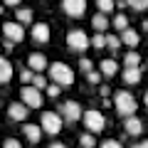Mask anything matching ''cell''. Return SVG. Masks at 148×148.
Listing matches in <instances>:
<instances>
[{"label": "cell", "mask_w": 148, "mask_h": 148, "mask_svg": "<svg viewBox=\"0 0 148 148\" xmlns=\"http://www.w3.org/2000/svg\"><path fill=\"white\" fill-rule=\"evenodd\" d=\"M79 146L82 148H96V138H94V133H82L79 136Z\"/></svg>", "instance_id": "603a6c76"}, {"label": "cell", "mask_w": 148, "mask_h": 148, "mask_svg": "<svg viewBox=\"0 0 148 148\" xmlns=\"http://www.w3.org/2000/svg\"><path fill=\"white\" fill-rule=\"evenodd\" d=\"M109 25H111V22H109V17H106L104 12H96V15L91 17V27H94L96 32H101V35L109 30Z\"/></svg>", "instance_id": "e0dca14e"}, {"label": "cell", "mask_w": 148, "mask_h": 148, "mask_svg": "<svg viewBox=\"0 0 148 148\" xmlns=\"http://www.w3.org/2000/svg\"><path fill=\"white\" fill-rule=\"evenodd\" d=\"M47 72H49L52 84H59V86H72L74 84V69L64 62H52Z\"/></svg>", "instance_id": "6da1fadb"}, {"label": "cell", "mask_w": 148, "mask_h": 148, "mask_svg": "<svg viewBox=\"0 0 148 148\" xmlns=\"http://www.w3.org/2000/svg\"><path fill=\"white\" fill-rule=\"evenodd\" d=\"M3 35H5V40L17 45V42L25 40V25H20V22H5L3 25Z\"/></svg>", "instance_id": "ba28073f"}, {"label": "cell", "mask_w": 148, "mask_h": 148, "mask_svg": "<svg viewBox=\"0 0 148 148\" xmlns=\"http://www.w3.org/2000/svg\"><path fill=\"white\" fill-rule=\"evenodd\" d=\"M15 22H20V25H30V22H32V8H17V10H15Z\"/></svg>", "instance_id": "d6986e66"}, {"label": "cell", "mask_w": 148, "mask_h": 148, "mask_svg": "<svg viewBox=\"0 0 148 148\" xmlns=\"http://www.w3.org/2000/svg\"><path fill=\"white\" fill-rule=\"evenodd\" d=\"M141 27H143V30H146V32H148V20H146V22H143V25H141Z\"/></svg>", "instance_id": "60d3db41"}, {"label": "cell", "mask_w": 148, "mask_h": 148, "mask_svg": "<svg viewBox=\"0 0 148 148\" xmlns=\"http://www.w3.org/2000/svg\"><path fill=\"white\" fill-rule=\"evenodd\" d=\"M32 86H35V89H40V91H42V89H47V79H45V77H42V74H35V79H32Z\"/></svg>", "instance_id": "4316f807"}, {"label": "cell", "mask_w": 148, "mask_h": 148, "mask_svg": "<svg viewBox=\"0 0 148 148\" xmlns=\"http://www.w3.org/2000/svg\"><path fill=\"white\" fill-rule=\"evenodd\" d=\"M89 45H91V40L86 37V32H82V30H69L67 32V47L72 52H86Z\"/></svg>", "instance_id": "5b68a950"}, {"label": "cell", "mask_w": 148, "mask_h": 148, "mask_svg": "<svg viewBox=\"0 0 148 148\" xmlns=\"http://www.w3.org/2000/svg\"><path fill=\"white\" fill-rule=\"evenodd\" d=\"M91 47H94V49H104V47H106V35L96 32V35L91 37Z\"/></svg>", "instance_id": "d4e9b609"}, {"label": "cell", "mask_w": 148, "mask_h": 148, "mask_svg": "<svg viewBox=\"0 0 148 148\" xmlns=\"http://www.w3.org/2000/svg\"><path fill=\"white\" fill-rule=\"evenodd\" d=\"M99 94L104 96V99H109V94H111V89H109V86H99Z\"/></svg>", "instance_id": "e575fe53"}, {"label": "cell", "mask_w": 148, "mask_h": 148, "mask_svg": "<svg viewBox=\"0 0 148 148\" xmlns=\"http://www.w3.org/2000/svg\"><path fill=\"white\" fill-rule=\"evenodd\" d=\"M22 133H25V138L30 143H40V138H42V128L37 126V123H25L22 126Z\"/></svg>", "instance_id": "9a60e30c"}, {"label": "cell", "mask_w": 148, "mask_h": 148, "mask_svg": "<svg viewBox=\"0 0 148 148\" xmlns=\"http://www.w3.org/2000/svg\"><path fill=\"white\" fill-rule=\"evenodd\" d=\"M133 10H148V0H126Z\"/></svg>", "instance_id": "f546056e"}, {"label": "cell", "mask_w": 148, "mask_h": 148, "mask_svg": "<svg viewBox=\"0 0 148 148\" xmlns=\"http://www.w3.org/2000/svg\"><path fill=\"white\" fill-rule=\"evenodd\" d=\"M131 148H148V138H146V141H141V143H136V146H131Z\"/></svg>", "instance_id": "f35d334b"}, {"label": "cell", "mask_w": 148, "mask_h": 148, "mask_svg": "<svg viewBox=\"0 0 148 148\" xmlns=\"http://www.w3.org/2000/svg\"><path fill=\"white\" fill-rule=\"evenodd\" d=\"M27 114H30V106L22 104V101H12V104L8 106V116H10L12 121H22V123H25Z\"/></svg>", "instance_id": "30bf717a"}, {"label": "cell", "mask_w": 148, "mask_h": 148, "mask_svg": "<svg viewBox=\"0 0 148 148\" xmlns=\"http://www.w3.org/2000/svg\"><path fill=\"white\" fill-rule=\"evenodd\" d=\"M62 10L69 17H84L86 12V0H62Z\"/></svg>", "instance_id": "9c48e42d"}, {"label": "cell", "mask_w": 148, "mask_h": 148, "mask_svg": "<svg viewBox=\"0 0 148 148\" xmlns=\"http://www.w3.org/2000/svg\"><path fill=\"white\" fill-rule=\"evenodd\" d=\"M121 42L126 45V47H138V42H141V37H138V32L136 30H131V27H128V30H123L121 32Z\"/></svg>", "instance_id": "2e32d148"}, {"label": "cell", "mask_w": 148, "mask_h": 148, "mask_svg": "<svg viewBox=\"0 0 148 148\" xmlns=\"http://www.w3.org/2000/svg\"><path fill=\"white\" fill-rule=\"evenodd\" d=\"M0 15H3V5H0Z\"/></svg>", "instance_id": "b9f144b4"}, {"label": "cell", "mask_w": 148, "mask_h": 148, "mask_svg": "<svg viewBox=\"0 0 148 148\" xmlns=\"http://www.w3.org/2000/svg\"><path fill=\"white\" fill-rule=\"evenodd\" d=\"M96 8H99V12L109 15L111 10H116V0H96Z\"/></svg>", "instance_id": "7402d4cb"}, {"label": "cell", "mask_w": 148, "mask_h": 148, "mask_svg": "<svg viewBox=\"0 0 148 148\" xmlns=\"http://www.w3.org/2000/svg\"><path fill=\"white\" fill-rule=\"evenodd\" d=\"M116 69H119V64L114 62V59H104V62L99 64V72L104 74V77H114V74H116Z\"/></svg>", "instance_id": "ffe728a7"}, {"label": "cell", "mask_w": 148, "mask_h": 148, "mask_svg": "<svg viewBox=\"0 0 148 148\" xmlns=\"http://www.w3.org/2000/svg\"><path fill=\"white\" fill-rule=\"evenodd\" d=\"M101 77H104L101 72H89V74H86V79H89L91 84H99V79H101Z\"/></svg>", "instance_id": "836d02e7"}, {"label": "cell", "mask_w": 148, "mask_h": 148, "mask_svg": "<svg viewBox=\"0 0 148 148\" xmlns=\"http://www.w3.org/2000/svg\"><path fill=\"white\" fill-rule=\"evenodd\" d=\"M121 79L126 82V84H138V82L143 79V69L141 67H126L121 74Z\"/></svg>", "instance_id": "5bb4252c"}, {"label": "cell", "mask_w": 148, "mask_h": 148, "mask_svg": "<svg viewBox=\"0 0 148 148\" xmlns=\"http://www.w3.org/2000/svg\"><path fill=\"white\" fill-rule=\"evenodd\" d=\"M99 148H123L121 141H116V138H106V141L99 143Z\"/></svg>", "instance_id": "f1b7e54d"}, {"label": "cell", "mask_w": 148, "mask_h": 148, "mask_svg": "<svg viewBox=\"0 0 148 148\" xmlns=\"http://www.w3.org/2000/svg\"><path fill=\"white\" fill-rule=\"evenodd\" d=\"M82 121H84V126H86L89 133H101L106 128V119H104V114H101L99 109H86L84 116H82Z\"/></svg>", "instance_id": "277c9868"}, {"label": "cell", "mask_w": 148, "mask_h": 148, "mask_svg": "<svg viewBox=\"0 0 148 148\" xmlns=\"http://www.w3.org/2000/svg\"><path fill=\"white\" fill-rule=\"evenodd\" d=\"M40 123H42V131L49 133V136H57L64 126V119L59 116V111H42L40 116Z\"/></svg>", "instance_id": "3957f363"}, {"label": "cell", "mask_w": 148, "mask_h": 148, "mask_svg": "<svg viewBox=\"0 0 148 148\" xmlns=\"http://www.w3.org/2000/svg\"><path fill=\"white\" fill-rule=\"evenodd\" d=\"M3 148H22V143L17 141V138H5V141H3Z\"/></svg>", "instance_id": "1f68e13d"}, {"label": "cell", "mask_w": 148, "mask_h": 148, "mask_svg": "<svg viewBox=\"0 0 148 148\" xmlns=\"http://www.w3.org/2000/svg\"><path fill=\"white\" fill-rule=\"evenodd\" d=\"M3 47H5V52H12V47H15V42H10V40H5V42H3Z\"/></svg>", "instance_id": "d590c367"}, {"label": "cell", "mask_w": 148, "mask_h": 148, "mask_svg": "<svg viewBox=\"0 0 148 148\" xmlns=\"http://www.w3.org/2000/svg\"><path fill=\"white\" fill-rule=\"evenodd\" d=\"M79 69H82V72H86V74H89V72H94V64H91V59H79Z\"/></svg>", "instance_id": "4dcf8cb0"}, {"label": "cell", "mask_w": 148, "mask_h": 148, "mask_svg": "<svg viewBox=\"0 0 148 148\" xmlns=\"http://www.w3.org/2000/svg\"><path fill=\"white\" fill-rule=\"evenodd\" d=\"M49 25L47 22H35V25H32V40H35V42H40V45H47L49 42Z\"/></svg>", "instance_id": "7c38bea8"}, {"label": "cell", "mask_w": 148, "mask_h": 148, "mask_svg": "<svg viewBox=\"0 0 148 148\" xmlns=\"http://www.w3.org/2000/svg\"><path fill=\"white\" fill-rule=\"evenodd\" d=\"M12 79V64L0 54V84H8Z\"/></svg>", "instance_id": "ac0fdd59"}, {"label": "cell", "mask_w": 148, "mask_h": 148, "mask_svg": "<svg viewBox=\"0 0 148 148\" xmlns=\"http://www.w3.org/2000/svg\"><path fill=\"white\" fill-rule=\"evenodd\" d=\"M59 116H62L64 121L74 123V121H79V119L84 116V111H82L79 101H64V104L59 106Z\"/></svg>", "instance_id": "52a82bcc"}, {"label": "cell", "mask_w": 148, "mask_h": 148, "mask_svg": "<svg viewBox=\"0 0 148 148\" xmlns=\"http://www.w3.org/2000/svg\"><path fill=\"white\" fill-rule=\"evenodd\" d=\"M20 101L22 104H27L30 109H42V91L40 89H35V86H25V89H20Z\"/></svg>", "instance_id": "8992f818"}, {"label": "cell", "mask_w": 148, "mask_h": 148, "mask_svg": "<svg viewBox=\"0 0 148 148\" xmlns=\"http://www.w3.org/2000/svg\"><path fill=\"white\" fill-rule=\"evenodd\" d=\"M114 109L121 119H131L136 116V99H133L131 91H116L114 96Z\"/></svg>", "instance_id": "7a4b0ae2"}, {"label": "cell", "mask_w": 148, "mask_h": 148, "mask_svg": "<svg viewBox=\"0 0 148 148\" xmlns=\"http://www.w3.org/2000/svg\"><path fill=\"white\" fill-rule=\"evenodd\" d=\"M123 64H126V67H141V54H138L136 49H128L126 57H123Z\"/></svg>", "instance_id": "44dd1931"}, {"label": "cell", "mask_w": 148, "mask_h": 148, "mask_svg": "<svg viewBox=\"0 0 148 148\" xmlns=\"http://www.w3.org/2000/svg\"><path fill=\"white\" fill-rule=\"evenodd\" d=\"M20 79L25 82V86H30L32 79H35V72H32V69H22V72H20Z\"/></svg>", "instance_id": "83f0119b"}, {"label": "cell", "mask_w": 148, "mask_h": 148, "mask_svg": "<svg viewBox=\"0 0 148 148\" xmlns=\"http://www.w3.org/2000/svg\"><path fill=\"white\" fill-rule=\"evenodd\" d=\"M143 104H146V109H148V91H146V96H143Z\"/></svg>", "instance_id": "ab89813d"}, {"label": "cell", "mask_w": 148, "mask_h": 148, "mask_svg": "<svg viewBox=\"0 0 148 148\" xmlns=\"http://www.w3.org/2000/svg\"><path fill=\"white\" fill-rule=\"evenodd\" d=\"M27 67L35 74H42V69H49V62H47V57H45L42 52H32L30 57H27Z\"/></svg>", "instance_id": "8fae6325"}, {"label": "cell", "mask_w": 148, "mask_h": 148, "mask_svg": "<svg viewBox=\"0 0 148 148\" xmlns=\"http://www.w3.org/2000/svg\"><path fill=\"white\" fill-rule=\"evenodd\" d=\"M111 25H114V27H116V30H128V17L126 15H121V12H119V15L116 17H114V20H111Z\"/></svg>", "instance_id": "cb8c5ba5"}, {"label": "cell", "mask_w": 148, "mask_h": 148, "mask_svg": "<svg viewBox=\"0 0 148 148\" xmlns=\"http://www.w3.org/2000/svg\"><path fill=\"white\" fill-rule=\"evenodd\" d=\"M49 148H67V143H62V141H54Z\"/></svg>", "instance_id": "74e56055"}, {"label": "cell", "mask_w": 148, "mask_h": 148, "mask_svg": "<svg viewBox=\"0 0 148 148\" xmlns=\"http://www.w3.org/2000/svg\"><path fill=\"white\" fill-rule=\"evenodd\" d=\"M123 128H126L128 136H141V133H143V121H141L138 116L123 119Z\"/></svg>", "instance_id": "4fadbf2b"}, {"label": "cell", "mask_w": 148, "mask_h": 148, "mask_svg": "<svg viewBox=\"0 0 148 148\" xmlns=\"http://www.w3.org/2000/svg\"><path fill=\"white\" fill-rule=\"evenodd\" d=\"M119 45H121V37H116V35H106V47H109V49H114V52H116Z\"/></svg>", "instance_id": "484cf974"}, {"label": "cell", "mask_w": 148, "mask_h": 148, "mask_svg": "<svg viewBox=\"0 0 148 148\" xmlns=\"http://www.w3.org/2000/svg\"><path fill=\"white\" fill-rule=\"evenodd\" d=\"M59 91H62V89H59V84H49L47 86V96H52V99H54V96H59Z\"/></svg>", "instance_id": "d6a6232c"}, {"label": "cell", "mask_w": 148, "mask_h": 148, "mask_svg": "<svg viewBox=\"0 0 148 148\" xmlns=\"http://www.w3.org/2000/svg\"><path fill=\"white\" fill-rule=\"evenodd\" d=\"M5 5H10V8H20V0H3Z\"/></svg>", "instance_id": "8d00e7d4"}]
</instances>
